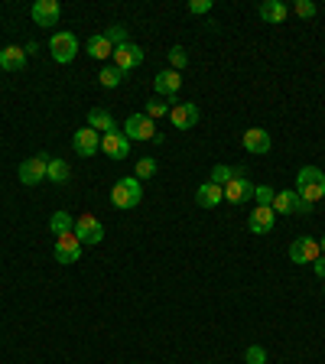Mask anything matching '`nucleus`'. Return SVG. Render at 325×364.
Instances as JSON below:
<instances>
[{
	"instance_id": "nucleus-3",
	"label": "nucleus",
	"mask_w": 325,
	"mask_h": 364,
	"mask_svg": "<svg viewBox=\"0 0 325 364\" xmlns=\"http://www.w3.org/2000/svg\"><path fill=\"white\" fill-rule=\"evenodd\" d=\"M75 238L82 241V244H88V247L104 241V225L98 221V215L85 212L82 218H75Z\"/></svg>"
},
{
	"instance_id": "nucleus-29",
	"label": "nucleus",
	"mask_w": 325,
	"mask_h": 364,
	"mask_svg": "<svg viewBox=\"0 0 325 364\" xmlns=\"http://www.w3.org/2000/svg\"><path fill=\"white\" fill-rule=\"evenodd\" d=\"M231 179H234V166L218 163V166L212 169V182H215V186H221V189H225L228 182H231Z\"/></svg>"
},
{
	"instance_id": "nucleus-17",
	"label": "nucleus",
	"mask_w": 325,
	"mask_h": 364,
	"mask_svg": "<svg viewBox=\"0 0 325 364\" xmlns=\"http://www.w3.org/2000/svg\"><path fill=\"white\" fill-rule=\"evenodd\" d=\"M59 16H62L59 0H36V3H33V20H36L39 26H56Z\"/></svg>"
},
{
	"instance_id": "nucleus-35",
	"label": "nucleus",
	"mask_w": 325,
	"mask_h": 364,
	"mask_svg": "<svg viewBox=\"0 0 325 364\" xmlns=\"http://www.w3.org/2000/svg\"><path fill=\"white\" fill-rule=\"evenodd\" d=\"M215 3L212 0H189V13H195V16H202V13H208Z\"/></svg>"
},
{
	"instance_id": "nucleus-22",
	"label": "nucleus",
	"mask_w": 325,
	"mask_h": 364,
	"mask_svg": "<svg viewBox=\"0 0 325 364\" xmlns=\"http://www.w3.org/2000/svg\"><path fill=\"white\" fill-rule=\"evenodd\" d=\"M85 52L91 56V59H111L114 56V46L104 39V33H98V36H91L85 43Z\"/></svg>"
},
{
	"instance_id": "nucleus-33",
	"label": "nucleus",
	"mask_w": 325,
	"mask_h": 364,
	"mask_svg": "<svg viewBox=\"0 0 325 364\" xmlns=\"http://www.w3.org/2000/svg\"><path fill=\"white\" fill-rule=\"evenodd\" d=\"M254 199H257V205H274V186H254Z\"/></svg>"
},
{
	"instance_id": "nucleus-15",
	"label": "nucleus",
	"mask_w": 325,
	"mask_h": 364,
	"mask_svg": "<svg viewBox=\"0 0 325 364\" xmlns=\"http://www.w3.org/2000/svg\"><path fill=\"white\" fill-rule=\"evenodd\" d=\"M101 150L108 153L111 160H127L130 156V140L124 137V130H114V134L101 137Z\"/></svg>"
},
{
	"instance_id": "nucleus-2",
	"label": "nucleus",
	"mask_w": 325,
	"mask_h": 364,
	"mask_svg": "<svg viewBox=\"0 0 325 364\" xmlns=\"http://www.w3.org/2000/svg\"><path fill=\"white\" fill-rule=\"evenodd\" d=\"M140 199H143V186H140L137 176H124L114 182V189H111L114 208H137Z\"/></svg>"
},
{
	"instance_id": "nucleus-8",
	"label": "nucleus",
	"mask_w": 325,
	"mask_h": 364,
	"mask_svg": "<svg viewBox=\"0 0 325 364\" xmlns=\"http://www.w3.org/2000/svg\"><path fill=\"white\" fill-rule=\"evenodd\" d=\"M124 137L134 143V140H150L156 137V127H153V121L147 117V114H130L124 121Z\"/></svg>"
},
{
	"instance_id": "nucleus-13",
	"label": "nucleus",
	"mask_w": 325,
	"mask_h": 364,
	"mask_svg": "<svg viewBox=\"0 0 325 364\" xmlns=\"http://www.w3.org/2000/svg\"><path fill=\"white\" fill-rule=\"evenodd\" d=\"M241 143H244V150L254 153V156H263V153H270V147H274V140H270V134H267L263 127H248Z\"/></svg>"
},
{
	"instance_id": "nucleus-34",
	"label": "nucleus",
	"mask_w": 325,
	"mask_h": 364,
	"mask_svg": "<svg viewBox=\"0 0 325 364\" xmlns=\"http://www.w3.org/2000/svg\"><path fill=\"white\" fill-rule=\"evenodd\" d=\"M293 13L302 16V20H309V16H315V3L313 0H296V3H293Z\"/></svg>"
},
{
	"instance_id": "nucleus-4",
	"label": "nucleus",
	"mask_w": 325,
	"mask_h": 364,
	"mask_svg": "<svg viewBox=\"0 0 325 364\" xmlns=\"http://www.w3.org/2000/svg\"><path fill=\"white\" fill-rule=\"evenodd\" d=\"M49 49H52V59H56V62H59V65H69L78 56V39H75V33H56V36L49 39Z\"/></svg>"
},
{
	"instance_id": "nucleus-21",
	"label": "nucleus",
	"mask_w": 325,
	"mask_h": 364,
	"mask_svg": "<svg viewBox=\"0 0 325 364\" xmlns=\"http://www.w3.org/2000/svg\"><path fill=\"white\" fill-rule=\"evenodd\" d=\"M88 127L98 130V134H114V130H117L111 111H104V108H91V111H88Z\"/></svg>"
},
{
	"instance_id": "nucleus-26",
	"label": "nucleus",
	"mask_w": 325,
	"mask_h": 364,
	"mask_svg": "<svg viewBox=\"0 0 325 364\" xmlns=\"http://www.w3.org/2000/svg\"><path fill=\"white\" fill-rule=\"evenodd\" d=\"M98 82H101V85H104V88H117V85L124 82V72H121L117 65H108V69H101Z\"/></svg>"
},
{
	"instance_id": "nucleus-10",
	"label": "nucleus",
	"mask_w": 325,
	"mask_h": 364,
	"mask_svg": "<svg viewBox=\"0 0 325 364\" xmlns=\"http://www.w3.org/2000/svg\"><path fill=\"white\" fill-rule=\"evenodd\" d=\"M82 247H85V244H82V241L75 238V231H72V234H59V238H56V260H59V264H75L78 257H82Z\"/></svg>"
},
{
	"instance_id": "nucleus-28",
	"label": "nucleus",
	"mask_w": 325,
	"mask_h": 364,
	"mask_svg": "<svg viewBox=\"0 0 325 364\" xmlns=\"http://www.w3.org/2000/svg\"><path fill=\"white\" fill-rule=\"evenodd\" d=\"M169 108H173V104H169L166 98H160V95H156V98L147 101V111H143V114H147V117L153 121V117H162V114H169Z\"/></svg>"
},
{
	"instance_id": "nucleus-6",
	"label": "nucleus",
	"mask_w": 325,
	"mask_h": 364,
	"mask_svg": "<svg viewBox=\"0 0 325 364\" xmlns=\"http://www.w3.org/2000/svg\"><path fill=\"white\" fill-rule=\"evenodd\" d=\"M199 104H192V101H176L173 108H169V121H173L176 130H192V127L199 124Z\"/></svg>"
},
{
	"instance_id": "nucleus-24",
	"label": "nucleus",
	"mask_w": 325,
	"mask_h": 364,
	"mask_svg": "<svg viewBox=\"0 0 325 364\" xmlns=\"http://www.w3.org/2000/svg\"><path fill=\"white\" fill-rule=\"evenodd\" d=\"M49 228H52L56 238H59V234H72V231H75V218H72L69 212H56L49 218Z\"/></svg>"
},
{
	"instance_id": "nucleus-12",
	"label": "nucleus",
	"mask_w": 325,
	"mask_h": 364,
	"mask_svg": "<svg viewBox=\"0 0 325 364\" xmlns=\"http://www.w3.org/2000/svg\"><path fill=\"white\" fill-rule=\"evenodd\" d=\"M276 225V212L270 205H257V208H250V218H248V228L250 234H270Z\"/></svg>"
},
{
	"instance_id": "nucleus-25",
	"label": "nucleus",
	"mask_w": 325,
	"mask_h": 364,
	"mask_svg": "<svg viewBox=\"0 0 325 364\" xmlns=\"http://www.w3.org/2000/svg\"><path fill=\"white\" fill-rule=\"evenodd\" d=\"M293 202H296V192L293 189H283V192H276V199H274V208L276 215H293Z\"/></svg>"
},
{
	"instance_id": "nucleus-37",
	"label": "nucleus",
	"mask_w": 325,
	"mask_h": 364,
	"mask_svg": "<svg viewBox=\"0 0 325 364\" xmlns=\"http://www.w3.org/2000/svg\"><path fill=\"white\" fill-rule=\"evenodd\" d=\"M319 247H322V254H325V234H322V244H319Z\"/></svg>"
},
{
	"instance_id": "nucleus-5",
	"label": "nucleus",
	"mask_w": 325,
	"mask_h": 364,
	"mask_svg": "<svg viewBox=\"0 0 325 364\" xmlns=\"http://www.w3.org/2000/svg\"><path fill=\"white\" fill-rule=\"evenodd\" d=\"M221 192H225L228 202L241 205V202H250V199H254V182H248V173H244L241 166H234V179H231V182H228Z\"/></svg>"
},
{
	"instance_id": "nucleus-36",
	"label": "nucleus",
	"mask_w": 325,
	"mask_h": 364,
	"mask_svg": "<svg viewBox=\"0 0 325 364\" xmlns=\"http://www.w3.org/2000/svg\"><path fill=\"white\" fill-rule=\"evenodd\" d=\"M313 270H315V276H322V280H325V254L313 260Z\"/></svg>"
},
{
	"instance_id": "nucleus-14",
	"label": "nucleus",
	"mask_w": 325,
	"mask_h": 364,
	"mask_svg": "<svg viewBox=\"0 0 325 364\" xmlns=\"http://www.w3.org/2000/svg\"><path fill=\"white\" fill-rule=\"evenodd\" d=\"M111 62L127 75L130 69H137V65L143 62V49H140V46H134V43H124V46H117V49H114Z\"/></svg>"
},
{
	"instance_id": "nucleus-16",
	"label": "nucleus",
	"mask_w": 325,
	"mask_h": 364,
	"mask_svg": "<svg viewBox=\"0 0 325 364\" xmlns=\"http://www.w3.org/2000/svg\"><path fill=\"white\" fill-rule=\"evenodd\" d=\"M72 147H75L78 156H95L101 150V134L91 130V127H82V130H75V137H72Z\"/></svg>"
},
{
	"instance_id": "nucleus-11",
	"label": "nucleus",
	"mask_w": 325,
	"mask_h": 364,
	"mask_svg": "<svg viewBox=\"0 0 325 364\" xmlns=\"http://www.w3.org/2000/svg\"><path fill=\"white\" fill-rule=\"evenodd\" d=\"M322 254V247H319V241H313V238H296L293 244H289V260L293 264H313L315 257Z\"/></svg>"
},
{
	"instance_id": "nucleus-18",
	"label": "nucleus",
	"mask_w": 325,
	"mask_h": 364,
	"mask_svg": "<svg viewBox=\"0 0 325 364\" xmlns=\"http://www.w3.org/2000/svg\"><path fill=\"white\" fill-rule=\"evenodd\" d=\"M23 65H26L23 46H3V49H0V69H3V72H20Z\"/></svg>"
},
{
	"instance_id": "nucleus-30",
	"label": "nucleus",
	"mask_w": 325,
	"mask_h": 364,
	"mask_svg": "<svg viewBox=\"0 0 325 364\" xmlns=\"http://www.w3.org/2000/svg\"><path fill=\"white\" fill-rule=\"evenodd\" d=\"M137 179H153L156 176V160L153 156H143V160H137V173H134Z\"/></svg>"
},
{
	"instance_id": "nucleus-9",
	"label": "nucleus",
	"mask_w": 325,
	"mask_h": 364,
	"mask_svg": "<svg viewBox=\"0 0 325 364\" xmlns=\"http://www.w3.org/2000/svg\"><path fill=\"white\" fill-rule=\"evenodd\" d=\"M153 88H156L160 98H166L169 104H176V95H179V88H182V75L173 72V69H162L160 75L153 78Z\"/></svg>"
},
{
	"instance_id": "nucleus-32",
	"label": "nucleus",
	"mask_w": 325,
	"mask_h": 364,
	"mask_svg": "<svg viewBox=\"0 0 325 364\" xmlns=\"http://www.w3.org/2000/svg\"><path fill=\"white\" fill-rule=\"evenodd\" d=\"M244 364H267V348H261V345H250L248 352H244Z\"/></svg>"
},
{
	"instance_id": "nucleus-31",
	"label": "nucleus",
	"mask_w": 325,
	"mask_h": 364,
	"mask_svg": "<svg viewBox=\"0 0 325 364\" xmlns=\"http://www.w3.org/2000/svg\"><path fill=\"white\" fill-rule=\"evenodd\" d=\"M169 62H173V72H182L189 65V52L182 49V46H173V49H169Z\"/></svg>"
},
{
	"instance_id": "nucleus-1",
	"label": "nucleus",
	"mask_w": 325,
	"mask_h": 364,
	"mask_svg": "<svg viewBox=\"0 0 325 364\" xmlns=\"http://www.w3.org/2000/svg\"><path fill=\"white\" fill-rule=\"evenodd\" d=\"M296 195L315 205V202L325 199V173L319 166H302L300 176H296Z\"/></svg>"
},
{
	"instance_id": "nucleus-20",
	"label": "nucleus",
	"mask_w": 325,
	"mask_h": 364,
	"mask_svg": "<svg viewBox=\"0 0 325 364\" xmlns=\"http://www.w3.org/2000/svg\"><path fill=\"white\" fill-rule=\"evenodd\" d=\"M221 199H225V192H221V186H215V182H202L199 192H195V202H199L202 208H218Z\"/></svg>"
},
{
	"instance_id": "nucleus-7",
	"label": "nucleus",
	"mask_w": 325,
	"mask_h": 364,
	"mask_svg": "<svg viewBox=\"0 0 325 364\" xmlns=\"http://www.w3.org/2000/svg\"><path fill=\"white\" fill-rule=\"evenodd\" d=\"M46 166H49V153H36V156H29L20 163V182L23 186H36L46 179Z\"/></svg>"
},
{
	"instance_id": "nucleus-27",
	"label": "nucleus",
	"mask_w": 325,
	"mask_h": 364,
	"mask_svg": "<svg viewBox=\"0 0 325 364\" xmlns=\"http://www.w3.org/2000/svg\"><path fill=\"white\" fill-rule=\"evenodd\" d=\"M104 39L111 43L114 49H117V46H124V43H130V39H127V26H124V23L108 26V29H104Z\"/></svg>"
},
{
	"instance_id": "nucleus-19",
	"label": "nucleus",
	"mask_w": 325,
	"mask_h": 364,
	"mask_svg": "<svg viewBox=\"0 0 325 364\" xmlns=\"http://www.w3.org/2000/svg\"><path fill=\"white\" fill-rule=\"evenodd\" d=\"M257 13H261V20H267V23H283L289 16V7L283 0H263L261 7H257Z\"/></svg>"
},
{
	"instance_id": "nucleus-23",
	"label": "nucleus",
	"mask_w": 325,
	"mask_h": 364,
	"mask_svg": "<svg viewBox=\"0 0 325 364\" xmlns=\"http://www.w3.org/2000/svg\"><path fill=\"white\" fill-rule=\"evenodd\" d=\"M69 176H72L69 163H65V160H59V156H56V160L49 156V166H46V179H49V182H59V186H62V182H69Z\"/></svg>"
}]
</instances>
